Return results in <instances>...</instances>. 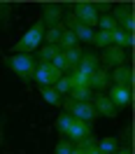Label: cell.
I'll return each mask as SVG.
<instances>
[{
    "instance_id": "23",
    "label": "cell",
    "mask_w": 135,
    "mask_h": 154,
    "mask_svg": "<svg viewBox=\"0 0 135 154\" xmlns=\"http://www.w3.org/2000/svg\"><path fill=\"white\" fill-rule=\"evenodd\" d=\"M63 56H65L68 70H75L77 63H79V58H82V47H75V49H70V51H63Z\"/></svg>"
},
{
    "instance_id": "19",
    "label": "cell",
    "mask_w": 135,
    "mask_h": 154,
    "mask_svg": "<svg viewBox=\"0 0 135 154\" xmlns=\"http://www.w3.org/2000/svg\"><path fill=\"white\" fill-rule=\"evenodd\" d=\"M98 30H105V33H114V30H119V23L114 21V17L112 14H100L98 17Z\"/></svg>"
},
{
    "instance_id": "31",
    "label": "cell",
    "mask_w": 135,
    "mask_h": 154,
    "mask_svg": "<svg viewBox=\"0 0 135 154\" xmlns=\"http://www.w3.org/2000/svg\"><path fill=\"white\" fill-rule=\"evenodd\" d=\"M2 140H5V131H2V122H0V145H2Z\"/></svg>"
},
{
    "instance_id": "11",
    "label": "cell",
    "mask_w": 135,
    "mask_h": 154,
    "mask_svg": "<svg viewBox=\"0 0 135 154\" xmlns=\"http://www.w3.org/2000/svg\"><path fill=\"white\" fill-rule=\"evenodd\" d=\"M88 135H93V126L86 124V122H82V119H72V124L68 128L65 133V140H70L72 145H77L79 140H84Z\"/></svg>"
},
{
    "instance_id": "10",
    "label": "cell",
    "mask_w": 135,
    "mask_h": 154,
    "mask_svg": "<svg viewBox=\"0 0 135 154\" xmlns=\"http://www.w3.org/2000/svg\"><path fill=\"white\" fill-rule=\"evenodd\" d=\"M91 105H93L98 117H105V119H116L119 117V110L112 105V100L107 98V94H93L91 96Z\"/></svg>"
},
{
    "instance_id": "27",
    "label": "cell",
    "mask_w": 135,
    "mask_h": 154,
    "mask_svg": "<svg viewBox=\"0 0 135 154\" xmlns=\"http://www.w3.org/2000/svg\"><path fill=\"white\" fill-rule=\"evenodd\" d=\"M72 149H75V145L70 140H65V138H61L56 143V147H54V154H72Z\"/></svg>"
},
{
    "instance_id": "26",
    "label": "cell",
    "mask_w": 135,
    "mask_h": 154,
    "mask_svg": "<svg viewBox=\"0 0 135 154\" xmlns=\"http://www.w3.org/2000/svg\"><path fill=\"white\" fill-rule=\"evenodd\" d=\"M54 89H56V94H58V96H63V98H65L68 94H70V79H68V75H61V79H58L56 84H54Z\"/></svg>"
},
{
    "instance_id": "20",
    "label": "cell",
    "mask_w": 135,
    "mask_h": 154,
    "mask_svg": "<svg viewBox=\"0 0 135 154\" xmlns=\"http://www.w3.org/2000/svg\"><path fill=\"white\" fill-rule=\"evenodd\" d=\"M72 119L75 117H70L68 112H58V117H56V131H58V135L61 138H65V133H68V128H70V124H72Z\"/></svg>"
},
{
    "instance_id": "4",
    "label": "cell",
    "mask_w": 135,
    "mask_h": 154,
    "mask_svg": "<svg viewBox=\"0 0 135 154\" xmlns=\"http://www.w3.org/2000/svg\"><path fill=\"white\" fill-rule=\"evenodd\" d=\"M65 7H72V17L77 21H82L84 26H88V28L96 30L98 26V12L93 10V2L91 0H75V2H68Z\"/></svg>"
},
{
    "instance_id": "30",
    "label": "cell",
    "mask_w": 135,
    "mask_h": 154,
    "mask_svg": "<svg viewBox=\"0 0 135 154\" xmlns=\"http://www.w3.org/2000/svg\"><path fill=\"white\" fill-rule=\"evenodd\" d=\"M114 154H133V149H130V147H119Z\"/></svg>"
},
{
    "instance_id": "22",
    "label": "cell",
    "mask_w": 135,
    "mask_h": 154,
    "mask_svg": "<svg viewBox=\"0 0 135 154\" xmlns=\"http://www.w3.org/2000/svg\"><path fill=\"white\" fill-rule=\"evenodd\" d=\"M91 96H93V91L88 87H72L65 98H72V100H91Z\"/></svg>"
},
{
    "instance_id": "18",
    "label": "cell",
    "mask_w": 135,
    "mask_h": 154,
    "mask_svg": "<svg viewBox=\"0 0 135 154\" xmlns=\"http://www.w3.org/2000/svg\"><path fill=\"white\" fill-rule=\"evenodd\" d=\"M58 51H70V49H75V47H79V42H77V38L70 33V30H63L61 33V38H58Z\"/></svg>"
},
{
    "instance_id": "25",
    "label": "cell",
    "mask_w": 135,
    "mask_h": 154,
    "mask_svg": "<svg viewBox=\"0 0 135 154\" xmlns=\"http://www.w3.org/2000/svg\"><path fill=\"white\" fill-rule=\"evenodd\" d=\"M12 2H5V0H0V26L2 28H7V23L12 19Z\"/></svg>"
},
{
    "instance_id": "16",
    "label": "cell",
    "mask_w": 135,
    "mask_h": 154,
    "mask_svg": "<svg viewBox=\"0 0 135 154\" xmlns=\"http://www.w3.org/2000/svg\"><path fill=\"white\" fill-rule=\"evenodd\" d=\"M58 54V47L56 45H42V47L35 51V61L38 63H51Z\"/></svg>"
},
{
    "instance_id": "1",
    "label": "cell",
    "mask_w": 135,
    "mask_h": 154,
    "mask_svg": "<svg viewBox=\"0 0 135 154\" xmlns=\"http://www.w3.org/2000/svg\"><path fill=\"white\" fill-rule=\"evenodd\" d=\"M2 63L10 68L21 82H33L35 68H38V61H35L33 54H12V56L2 58Z\"/></svg>"
},
{
    "instance_id": "21",
    "label": "cell",
    "mask_w": 135,
    "mask_h": 154,
    "mask_svg": "<svg viewBox=\"0 0 135 154\" xmlns=\"http://www.w3.org/2000/svg\"><path fill=\"white\" fill-rule=\"evenodd\" d=\"M91 45L93 47H100V49H105L112 45V33H105V30H93V40H91Z\"/></svg>"
},
{
    "instance_id": "15",
    "label": "cell",
    "mask_w": 135,
    "mask_h": 154,
    "mask_svg": "<svg viewBox=\"0 0 135 154\" xmlns=\"http://www.w3.org/2000/svg\"><path fill=\"white\" fill-rule=\"evenodd\" d=\"M38 91H40V98H42L47 105H51V107H61L63 105V96H58L54 87H40Z\"/></svg>"
},
{
    "instance_id": "8",
    "label": "cell",
    "mask_w": 135,
    "mask_h": 154,
    "mask_svg": "<svg viewBox=\"0 0 135 154\" xmlns=\"http://www.w3.org/2000/svg\"><path fill=\"white\" fill-rule=\"evenodd\" d=\"M128 63V54H126L124 49L114 47V45H110V47L103 49V56H100V66L105 68V70H114V68L124 66Z\"/></svg>"
},
{
    "instance_id": "5",
    "label": "cell",
    "mask_w": 135,
    "mask_h": 154,
    "mask_svg": "<svg viewBox=\"0 0 135 154\" xmlns=\"http://www.w3.org/2000/svg\"><path fill=\"white\" fill-rule=\"evenodd\" d=\"M65 17V5L63 2H42L40 10V21L44 23V28H56L63 23Z\"/></svg>"
},
{
    "instance_id": "3",
    "label": "cell",
    "mask_w": 135,
    "mask_h": 154,
    "mask_svg": "<svg viewBox=\"0 0 135 154\" xmlns=\"http://www.w3.org/2000/svg\"><path fill=\"white\" fill-rule=\"evenodd\" d=\"M61 110L68 112L70 117H75V119H82V122L91 124V126H93V122L98 119L96 110H93V105H91V100H72V98H63Z\"/></svg>"
},
{
    "instance_id": "17",
    "label": "cell",
    "mask_w": 135,
    "mask_h": 154,
    "mask_svg": "<svg viewBox=\"0 0 135 154\" xmlns=\"http://www.w3.org/2000/svg\"><path fill=\"white\" fill-rule=\"evenodd\" d=\"M98 152H103V154H114L119 147H121V143H119V138L116 135H107V138H100L98 140Z\"/></svg>"
},
{
    "instance_id": "13",
    "label": "cell",
    "mask_w": 135,
    "mask_h": 154,
    "mask_svg": "<svg viewBox=\"0 0 135 154\" xmlns=\"http://www.w3.org/2000/svg\"><path fill=\"white\" fill-rule=\"evenodd\" d=\"M112 87V82H110V70H105V68L100 66L91 75V79H88V89L93 91V94H105L107 89Z\"/></svg>"
},
{
    "instance_id": "7",
    "label": "cell",
    "mask_w": 135,
    "mask_h": 154,
    "mask_svg": "<svg viewBox=\"0 0 135 154\" xmlns=\"http://www.w3.org/2000/svg\"><path fill=\"white\" fill-rule=\"evenodd\" d=\"M61 70H56V68L51 66V63H38V68H35V75H33V82L40 87H54L58 79H61Z\"/></svg>"
},
{
    "instance_id": "14",
    "label": "cell",
    "mask_w": 135,
    "mask_h": 154,
    "mask_svg": "<svg viewBox=\"0 0 135 154\" xmlns=\"http://www.w3.org/2000/svg\"><path fill=\"white\" fill-rule=\"evenodd\" d=\"M112 45H114V47H119V49H130L135 45V35L133 33H126V30H114V33H112Z\"/></svg>"
},
{
    "instance_id": "9",
    "label": "cell",
    "mask_w": 135,
    "mask_h": 154,
    "mask_svg": "<svg viewBox=\"0 0 135 154\" xmlns=\"http://www.w3.org/2000/svg\"><path fill=\"white\" fill-rule=\"evenodd\" d=\"M107 98L112 100V105L116 110H126V107H130L133 103V87H112L107 89Z\"/></svg>"
},
{
    "instance_id": "6",
    "label": "cell",
    "mask_w": 135,
    "mask_h": 154,
    "mask_svg": "<svg viewBox=\"0 0 135 154\" xmlns=\"http://www.w3.org/2000/svg\"><path fill=\"white\" fill-rule=\"evenodd\" d=\"M112 17H114V21L119 23V28L126 30V33H133L135 30V19H133V2H119V5H114L112 7V12H110Z\"/></svg>"
},
{
    "instance_id": "12",
    "label": "cell",
    "mask_w": 135,
    "mask_h": 154,
    "mask_svg": "<svg viewBox=\"0 0 135 154\" xmlns=\"http://www.w3.org/2000/svg\"><path fill=\"white\" fill-rule=\"evenodd\" d=\"M110 82L114 87H133V66L124 63V66L110 70Z\"/></svg>"
},
{
    "instance_id": "29",
    "label": "cell",
    "mask_w": 135,
    "mask_h": 154,
    "mask_svg": "<svg viewBox=\"0 0 135 154\" xmlns=\"http://www.w3.org/2000/svg\"><path fill=\"white\" fill-rule=\"evenodd\" d=\"M121 140L126 143V147H130V140H133V124H128L124 128V133L119 135V143H121Z\"/></svg>"
},
{
    "instance_id": "32",
    "label": "cell",
    "mask_w": 135,
    "mask_h": 154,
    "mask_svg": "<svg viewBox=\"0 0 135 154\" xmlns=\"http://www.w3.org/2000/svg\"><path fill=\"white\" fill-rule=\"evenodd\" d=\"M72 154H84V152H82V149H77V147H75V149H72Z\"/></svg>"
},
{
    "instance_id": "24",
    "label": "cell",
    "mask_w": 135,
    "mask_h": 154,
    "mask_svg": "<svg viewBox=\"0 0 135 154\" xmlns=\"http://www.w3.org/2000/svg\"><path fill=\"white\" fill-rule=\"evenodd\" d=\"M63 23L56 26V28H44V45H58V38H61V33H63Z\"/></svg>"
},
{
    "instance_id": "2",
    "label": "cell",
    "mask_w": 135,
    "mask_h": 154,
    "mask_svg": "<svg viewBox=\"0 0 135 154\" xmlns=\"http://www.w3.org/2000/svg\"><path fill=\"white\" fill-rule=\"evenodd\" d=\"M42 45H44V23L38 19L19 40H16L14 54H33V51H38Z\"/></svg>"
},
{
    "instance_id": "28",
    "label": "cell",
    "mask_w": 135,
    "mask_h": 154,
    "mask_svg": "<svg viewBox=\"0 0 135 154\" xmlns=\"http://www.w3.org/2000/svg\"><path fill=\"white\" fill-rule=\"evenodd\" d=\"M112 7H114V2H110V0H96V2H93V10L98 12V17H100V14H110Z\"/></svg>"
}]
</instances>
